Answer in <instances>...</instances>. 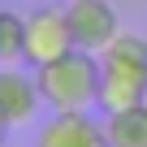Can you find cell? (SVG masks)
I'll return each instance as SVG.
<instances>
[{
    "instance_id": "cell-3",
    "label": "cell",
    "mask_w": 147,
    "mask_h": 147,
    "mask_svg": "<svg viewBox=\"0 0 147 147\" xmlns=\"http://www.w3.org/2000/svg\"><path fill=\"white\" fill-rule=\"evenodd\" d=\"M69 48H74V35H69L65 9L39 5V9L26 13V26H22V61H26L30 69H39V65L65 56Z\"/></svg>"
},
{
    "instance_id": "cell-8",
    "label": "cell",
    "mask_w": 147,
    "mask_h": 147,
    "mask_svg": "<svg viewBox=\"0 0 147 147\" xmlns=\"http://www.w3.org/2000/svg\"><path fill=\"white\" fill-rule=\"evenodd\" d=\"M22 26H26L22 13H9L5 5H0V65L22 61Z\"/></svg>"
},
{
    "instance_id": "cell-4",
    "label": "cell",
    "mask_w": 147,
    "mask_h": 147,
    "mask_svg": "<svg viewBox=\"0 0 147 147\" xmlns=\"http://www.w3.org/2000/svg\"><path fill=\"white\" fill-rule=\"evenodd\" d=\"M65 18H69V35H74V48L82 52H104L117 35H121V18L108 0H69L65 5Z\"/></svg>"
},
{
    "instance_id": "cell-7",
    "label": "cell",
    "mask_w": 147,
    "mask_h": 147,
    "mask_svg": "<svg viewBox=\"0 0 147 147\" xmlns=\"http://www.w3.org/2000/svg\"><path fill=\"white\" fill-rule=\"evenodd\" d=\"M104 134L108 147H147V104L104 113Z\"/></svg>"
},
{
    "instance_id": "cell-2",
    "label": "cell",
    "mask_w": 147,
    "mask_h": 147,
    "mask_svg": "<svg viewBox=\"0 0 147 147\" xmlns=\"http://www.w3.org/2000/svg\"><path fill=\"white\" fill-rule=\"evenodd\" d=\"M147 104V39L121 30L100 52V108H134Z\"/></svg>"
},
{
    "instance_id": "cell-1",
    "label": "cell",
    "mask_w": 147,
    "mask_h": 147,
    "mask_svg": "<svg viewBox=\"0 0 147 147\" xmlns=\"http://www.w3.org/2000/svg\"><path fill=\"white\" fill-rule=\"evenodd\" d=\"M35 87L52 113H91L100 108V56L69 48L65 56L35 69Z\"/></svg>"
},
{
    "instance_id": "cell-5",
    "label": "cell",
    "mask_w": 147,
    "mask_h": 147,
    "mask_svg": "<svg viewBox=\"0 0 147 147\" xmlns=\"http://www.w3.org/2000/svg\"><path fill=\"white\" fill-rule=\"evenodd\" d=\"M35 147H108V134L104 121H95L91 113H52Z\"/></svg>"
},
{
    "instance_id": "cell-6",
    "label": "cell",
    "mask_w": 147,
    "mask_h": 147,
    "mask_svg": "<svg viewBox=\"0 0 147 147\" xmlns=\"http://www.w3.org/2000/svg\"><path fill=\"white\" fill-rule=\"evenodd\" d=\"M39 87H35V74H22L13 65H0V117L9 125H22L35 117L39 108Z\"/></svg>"
},
{
    "instance_id": "cell-10",
    "label": "cell",
    "mask_w": 147,
    "mask_h": 147,
    "mask_svg": "<svg viewBox=\"0 0 147 147\" xmlns=\"http://www.w3.org/2000/svg\"><path fill=\"white\" fill-rule=\"evenodd\" d=\"M0 5H5V0H0Z\"/></svg>"
},
{
    "instance_id": "cell-9",
    "label": "cell",
    "mask_w": 147,
    "mask_h": 147,
    "mask_svg": "<svg viewBox=\"0 0 147 147\" xmlns=\"http://www.w3.org/2000/svg\"><path fill=\"white\" fill-rule=\"evenodd\" d=\"M5 134H9V121L0 117V147H5Z\"/></svg>"
}]
</instances>
